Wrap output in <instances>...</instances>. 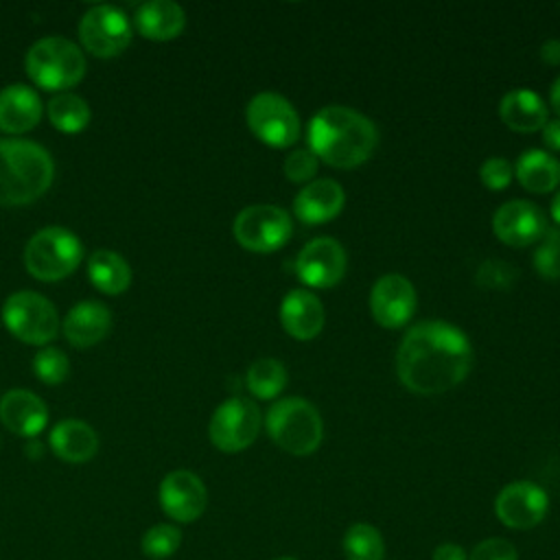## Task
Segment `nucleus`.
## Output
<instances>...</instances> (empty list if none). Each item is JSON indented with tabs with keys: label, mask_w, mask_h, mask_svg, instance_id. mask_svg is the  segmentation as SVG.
<instances>
[{
	"label": "nucleus",
	"mask_w": 560,
	"mask_h": 560,
	"mask_svg": "<svg viewBox=\"0 0 560 560\" xmlns=\"http://www.w3.org/2000/svg\"><path fill=\"white\" fill-rule=\"evenodd\" d=\"M472 346L466 332L442 319L413 324L400 339L396 374L416 394H440L466 378Z\"/></svg>",
	"instance_id": "nucleus-1"
},
{
	"label": "nucleus",
	"mask_w": 560,
	"mask_h": 560,
	"mask_svg": "<svg viewBox=\"0 0 560 560\" xmlns=\"http://www.w3.org/2000/svg\"><path fill=\"white\" fill-rule=\"evenodd\" d=\"M376 142L374 122L346 105H326L308 122V149L337 168L359 166L372 155Z\"/></svg>",
	"instance_id": "nucleus-2"
},
{
	"label": "nucleus",
	"mask_w": 560,
	"mask_h": 560,
	"mask_svg": "<svg viewBox=\"0 0 560 560\" xmlns=\"http://www.w3.org/2000/svg\"><path fill=\"white\" fill-rule=\"evenodd\" d=\"M55 177L50 153L26 138H0V206H24L42 197Z\"/></svg>",
	"instance_id": "nucleus-3"
},
{
	"label": "nucleus",
	"mask_w": 560,
	"mask_h": 560,
	"mask_svg": "<svg viewBox=\"0 0 560 560\" xmlns=\"http://www.w3.org/2000/svg\"><path fill=\"white\" fill-rule=\"evenodd\" d=\"M31 81L50 92H66L85 74V57L81 48L59 35L37 39L24 59Z\"/></svg>",
	"instance_id": "nucleus-4"
},
{
	"label": "nucleus",
	"mask_w": 560,
	"mask_h": 560,
	"mask_svg": "<svg viewBox=\"0 0 560 560\" xmlns=\"http://www.w3.org/2000/svg\"><path fill=\"white\" fill-rule=\"evenodd\" d=\"M265 427L269 438L291 455L313 453L324 435L319 411L300 396L276 400L265 416Z\"/></svg>",
	"instance_id": "nucleus-5"
},
{
	"label": "nucleus",
	"mask_w": 560,
	"mask_h": 560,
	"mask_svg": "<svg viewBox=\"0 0 560 560\" xmlns=\"http://www.w3.org/2000/svg\"><path fill=\"white\" fill-rule=\"evenodd\" d=\"M83 258V245L74 232L63 225L37 230L24 247L28 273L42 282H57L70 276Z\"/></svg>",
	"instance_id": "nucleus-6"
},
{
	"label": "nucleus",
	"mask_w": 560,
	"mask_h": 560,
	"mask_svg": "<svg viewBox=\"0 0 560 560\" xmlns=\"http://www.w3.org/2000/svg\"><path fill=\"white\" fill-rule=\"evenodd\" d=\"M2 324L15 339L44 346L55 339L59 317L55 304L42 293L15 291L2 304Z\"/></svg>",
	"instance_id": "nucleus-7"
},
{
	"label": "nucleus",
	"mask_w": 560,
	"mask_h": 560,
	"mask_svg": "<svg viewBox=\"0 0 560 560\" xmlns=\"http://www.w3.org/2000/svg\"><path fill=\"white\" fill-rule=\"evenodd\" d=\"M245 118L252 133L269 147H289L300 138V116L282 94H256L247 103Z\"/></svg>",
	"instance_id": "nucleus-8"
},
{
	"label": "nucleus",
	"mask_w": 560,
	"mask_h": 560,
	"mask_svg": "<svg viewBox=\"0 0 560 560\" xmlns=\"http://www.w3.org/2000/svg\"><path fill=\"white\" fill-rule=\"evenodd\" d=\"M260 422L262 418L256 402L243 396H232L214 409L208 424V435L219 451L238 453L256 440Z\"/></svg>",
	"instance_id": "nucleus-9"
},
{
	"label": "nucleus",
	"mask_w": 560,
	"mask_h": 560,
	"mask_svg": "<svg viewBox=\"0 0 560 560\" xmlns=\"http://www.w3.org/2000/svg\"><path fill=\"white\" fill-rule=\"evenodd\" d=\"M291 217L284 208L254 203L243 208L234 219V238L249 252H273L291 236Z\"/></svg>",
	"instance_id": "nucleus-10"
},
{
	"label": "nucleus",
	"mask_w": 560,
	"mask_h": 560,
	"mask_svg": "<svg viewBox=\"0 0 560 560\" xmlns=\"http://www.w3.org/2000/svg\"><path fill=\"white\" fill-rule=\"evenodd\" d=\"M133 26L125 11L114 4H94L79 22L83 48L96 57H116L131 42Z\"/></svg>",
	"instance_id": "nucleus-11"
},
{
	"label": "nucleus",
	"mask_w": 560,
	"mask_h": 560,
	"mask_svg": "<svg viewBox=\"0 0 560 560\" xmlns=\"http://www.w3.org/2000/svg\"><path fill=\"white\" fill-rule=\"evenodd\" d=\"M346 262V249L339 241L317 236L300 249L295 258V273L306 287L328 289L343 278Z\"/></svg>",
	"instance_id": "nucleus-12"
},
{
	"label": "nucleus",
	"mask_w": 560,
	"mask_h": 560,
	"mask_svg": "<svg viewBox=\"0 0 560 560\" xmlns=\"http://www.w3.org/2000/svg\"><path fill=\"white\" fill-rule=\"evenodd\" d=\"M547 510L549 497L534 481H512L494 499V514L510 529L536 527Z\"/></svg>",
	"instance_id": "nucleus-13"
},
{
	"label": "nucleus",
	"mask_w": 560,
	"mask_h": 560,
	"mask_svg": "<svg viewBox=\"0 0 560 560\" xmlns=\"http://www.w3.org/2000/svg\"><path fill=\"white\" fill-rule=\"evenodd\" d=\"M158 501L168 518L177 523H192L203 514L208 505V492L199 475H195L192 470L179 468V470H171L160 481Z\"/></svg>",
	"instance_id": "nucleus-14"
},
{
	"label": "nucleus",
	"mask_w": 560,
	"mask_h": 560,
	"mask_svg": "<svg viewBox=\"0 0 560 560\" xmlns=\"http://www.w3.org/2000/svg\"><path fill=\"white\" fill-rule=\"evenodd\" d=\"M547 230L545 212L527 201V199H512L497 208L492 217V232L499 241L512 247H525L538 243Z\"/></svg>",
	"instance_id": "nucleus-15"
},
{
	"label": "nucleus",
	"mask_w": 560,
	"mask_h": 560,
	"mask_svg": "<svg viewBox=\"0 0 560 560\" xmlns=\"http://www.w3.org/2000/svg\"><path fill=\"white\" fill-rule=\"evenodd\" d=\"M370 308L381 326L400 328L416 311V289L405 276L385 273L372 284Z\"/></svg>",
	"instance_id": "nucleus-16"
},
{
	"label": "nucleus",
	"mask_w": 560,
	"mask_h": 560,
	"mask_svg": "<svg viewBox=\"0 0 560 560\" xmlns=\"http://www.w3.org/2000/svg\"><path fill=\"white\" fill-rule=\"evenodd\" d=\"M0 420L11 433L35 438L48 424V407L28 389H9L0 398Z\"/></svg>",
	"instance_id": "nucleus-17"
},
{
	"label": "nucleus",
	"mask_w": 560,
	"mask_h": 560,
	"mask_svg": "<svg viewBox=\"0 0 560 560\" xmlns=\"http://www.w3.org/2000/svg\"><path fill=\"white\" fill-rule=\"evenodd\" d=\"M112 328V311L96 300L74 304L63 319V337L74 348H90L107 337Z\"/></svg>",
	"instance_id": "nucleus-18"
},
{
	"label": "nucleus",
	"mask_w": 560,
	"mask_h": 560,
	"mask_svg": "<svg viewBox=\"0 0 560 560\" xmlns=\"http://www.w3.org/2000/svg\"><path fill=\"white\" fill-rule=\"evenodd\" d=\"M346 195L335 179H313L293 199V210L302 223H324L337 217L343 208Z\"/></svg>",
	"instance_id": "nucleus-19"
},
{
	"label": "nucleus",
	"mask_w": 560,
	"mask_h": 560,
	"mask_svg": "<svg viewBox=\"0 0 560 560\" xmlns=\"http://www.w3.org/2000/svg\"><path fill=\"white\" fill-rule=\"evenodd\" d=\"M48 444L59 459L70 464H83L96 455L98 435L88 422L79 418H63L50 429Z\"/></svg>",
	"instance_id": "nucleus-20"
},
{
	"label": "nucleus",
	"mask_w": 560,
	"mask_h": 560,
	"mask_svg": "<svg viewBox=\"0 0 560 560\" xmlns=\"http://www.w3.org/2000/svg\"><path fill=\"white\" fill-rule=\"evenodd\" d=\"M284 330L295 339H313L324 326V304L306 289H293L280 304Z\"/></svg>",
	"instance_id": "nucleus-21"
},
{
	"label": "nucleus",
	"mask_w": 560,
	"mask_h": 560,
	"mask_svg": "<svg viewBox=\"0 0 560 560\" xmlns=\"http://www.w3.org/2000/svg\"><path fill=\"white\" fill-rule=\"evenodd\" d=\"M42 118L39 94L24 85L11 83L0 90V129L7 133H22L33 129Z\"/></svg>",
	"instance_id": "nucleus-22"
},
{
	"label": "nucleus",
	"mask_w": 560,
	"mask_h": 560,
	"mask_svg": "<svg viewBox=\"0 0 560 560\" xmlns=\"http://www.w3.org/2000/svg\"><path fill=\"white\" fill-rule=\"evenodd\" d=\"M186 13L173 0H147L133 13V26L147 39L166 42L184 31Z\"/></svg>",
	"instance_id": "nucleus-23"
},
{
	"label": "nucleus",
	"mask_w": 560,
	"mask_h": 560,
	"mask_svg": "<svg viewBox=\"0 0 560 560\" xmlns=\"http://www.w3.org/2000/svg\"><path fill=\"white\" fill-rule=\"evenodd\" d=\"M501 120L514 131H536L547 122V105L542 98L525 88H516L503 94L499 103Z\"/></svg>",
	"instance_id": "nucleus-24"
},
{
	"label": "nucleus",
	"mask_w": 560,
	"mask_h": 560,
	"mask_svg": "<svg viewBox=\"0 0 560 560\" xmlns=\"http://www.w3.org/2000/svg\"><path fill=\"white\" fill-rule=\"evenodd\" d=\"M88 278L101 293L118 295L131 284V269L120 254L96 249L88 258Z\"/></svg>",
	"instance_id": "nucleus-25"
},
{
	"label": "nucleus",
	"mask_w": 560,
	"mask_h": 560,
	"mask_svg": "<svg viewBox=\"0 0 560 560\" xmlns=\"http://www.w3.org/2000/svg\"><path fill=\"white\" fill-rule=\"evenodd\" d=\"M514 171L516 179L532 192H549L560 182V162L542 149L523 151Z\"/></svg>",
	"instance_id": "nucleus-26"
},
{
	"label": "nucleus",
	"mask_w": 560,
	"mask_h": 560,
	"mask_svg": "<svg viewBox=\"0 0 560 560\" xmlns=\"http://www.w3.org/2000/svg\"><path fill=\"white\" fill-rule=\"evenodd\" d=\"M48 118L63 133H79L90 122L88 103L72 92H59L48 101Z\"/></svg>",
	"instance_id": "nucleus-27"
},
{
	"label": "nucleus",
	"mask_w": 560,
	"mask_h": 560,
	"mask_svg": "<svg viewBox=\"0 0 560 560\" xmlns=\"http://www.w3.org/2000/svg\"><path fill=\"white\" fill-rule=\"evenodd\" d=\"M346 560H383L385 545L381 532L368 523H354L348 527L341 540Z\"/></svg>",
	"instance_id": "nucleus-28"
},
{
	"label": "nucleus",
	"mask_w": 560,
	"mask_h": 560,
	"mask_svg": "<svg viewBox=\"0 0 560 560\" xmlns=\"http://www.w3.org/2000/svg\"><path fill=\"white\" fill-rule=\"evenodd\" d=\"M245 383L256 398L267 400L282 392L287 383V370L278 359H258L249 365Z\"/></svg>",
	"instance_id": "nucleus-29"
},
{
	"label": "nucleus",
	"mask_w": 560,
	"mask_h": 560,
	"mask_svg": "<svg viewBox=\"0 0 560 560\" xmlns=\"http://www.w3.org/2000/svg\"><path fill=\"white\" fill-rule=\"evenodd\" d=\"M179 545H182V532L168 523L151 525L142 534V540H140L142 553L151 560H166V558L175 556Z\"/></svg>",
	"instance_id": "nucleus-30"
},
{
	"label": "nucleus",
	"mask_w": 560,
	"mask_h": 560,
	"mask_svg": "<svg viewBox=\"0 0 560 560\" xmlns=\"http://www.w3.org/2000/svg\"><path fill=\"white\" fill-rule=\"evenodd\" d=\"M31 365H33V374L46 385H59L70 374L68 357L52 346H44L42 350H37Z\"/></svg>",
	"instance_id": "nucleus-31"
},
{
	"label": "nucleus",
	"mask_w": 560,
	"mask_h": 560,
	"mask_svg": "<svg viewBox=\"0 0 560 560\" xmlns=\"http://www.w3.org/2000/svg\"><path fill=\"white\" fill-rule=\"evenodd\" d=\"M534 267L542 278L558 280L560 278V228L547 225L538 247L534 249Z\"/></svg>",
	"instance_id": "nucleus-32"
},
{
	"label": "nucleus",
	"mask_w": 560,
	"mask_h": 560,
	"mask_svg": "<svg viewBox=\"0 0 560 560\" xmlns=\"http://www.w3.org/2000/svg\"><path fill=\"white\" fill-rule=\"evenodd\" d=\"M317 164H319V158L311 149H295L284 160V175L291 182L308 184V179H313V175L317 173Z\"/></svg>",
	"instance_id": "nucleus-33"
},
{
	"label": "nucleus",
	"mask_w": 560,
	"mask_h": 560,
	"mask_svg": "<svg viewBox=\"0 0 560 560\" xmlns=\"http://www.w3.org/2000/svg\"><path fill=\"white\" fill-rule=\"evenodd\" d=\"M479 177L490 190H503L514 177V166L510 160L492 155L479 166Z\"/></svg>",
	"instance_id": "nucleus-34"
},
{
	"label": "nucleus",
	"mask_w": 560,
	"mask_h": 560,
	"mask_svg": "<svg viewBox=\"0 0 560 560\" xmlns=\"http://www.w3.org/2000/svg\"><path fill=\"white\" fill-rule=\"evenodd\" d=\"M468 560H518V553L505 538H486L475 545Z\"/></svg>",
	"instance_id": "nucleus-35"
},
{
	"label": "nucleus",
	"mask_w": 560,
	"mask_h": 560,
	"mask_svg": "<svg viewBox=\"0 0 560 560\" xmlns=\"http://www.w3.org/2000/svg\"><path fill=\"white\" fill-rule=\"evenodd\" d=\"M431 560H468V558H466V553H464V549L459 545L442 542V545L435 547Z\"/></svg>",
	"instance_id": "nucleus-36"
},
{
	"label": "nucleus",
	"mask_w": 560,
	"mask_h": 560,
	"mask_svg": "<svg viewBox=\"0 0 560 560\" xmlns=\"http://www.w3.org/2000/svg\"><path fill=\"white\" fill-rule=\"evenodd\" d=\"M542 140L553 151H560V118H551L542 125Z\"/></svg>",
	"instance_id": "nucleus-37"
},
{
	"label": "nucleus",
	"mask_w": 560,
	"mask_h": 560,
	"mask_svg": "<svg viewBox=\"0 0 560 560\" xmlns=\"http://www.w3.org/2000/svg\"><path fill=\"white\" fill-rule=\"evenodd\" d=\"M540 59L549 66L560 63V39H556V37L545 39V44L540 46Z\"/></svg>",
	"instance_id": "nucleus-38"
},
{
	"label": "nucleus",
	"mask_w": 560,
	"mask_h": 560,
	"mask_svg": "<svg viewBox=\"0 0 560 560\" xmlns=\"http://www.w3.org/2000/svg\"><path fill=\"white\" fill-rule=\"evenodd\" d=\"M549 98H551V107L560 114V77L551 83V90H549Z\"/></svg>",
	"instance_id": "nucleus-39"
},
{
	"label": "nucleus",
	"mask_w": 560,
	"mask_h": 560,
	"mask_svg": "<svg viewBox=\"0 0 560 560\" xmlns=\"http://www.w3.org/2000/svg\"><path fill=\"white\" fill-rule=\"evenodd\" d=\"M551 217H553V221L560 225V190H558L556 197L551 199Z\"/></svg>",
	"instance_id": "nucleus-40"
},
{
	"label": "nucleus",
	"mask_w": 560,
	"mask_h": 560,
	"mask_svg": "<svg viewBox=\"0 0 560 560\" xmlns=\"http://www.w3.org/2000/svg\"><path fill=\"white\" fill-rule=\"evenodd\" d=\"M276 560H295V558H291V556H282V558H276Z\"/></svg>",
	"instance_id": "nucleus-41"
}]
</instances>
